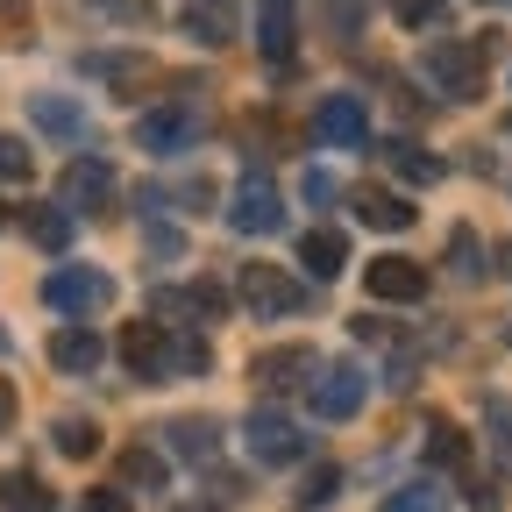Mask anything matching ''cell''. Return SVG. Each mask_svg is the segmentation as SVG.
<instances>
[{"label": "cell", "instance_id": "17", "mask_svg": "<svg viewBox=\"0 0 512 512\" xmlns=\"http://www.w3.org/2000/svg\"><path fill=\"white\" fill-rule=\"evenodd\" d=\"M306 370H320V356H313L306 342H292V349H264V356L249 363V377L264 384V392H285V384H299Z\"/></svg>", "mask_w": 512, "mask_h": 512}, {"label": "cell", "instance_id": "6", "mask_svg": "<svg viewBox=\"0 0 512 512\" xmlns=\"http://www.w3.org/2000/svg\"><path fill=\"white\" fill-rule=\"evenodd\" d=\"M306 399L320 420H356L370 399V377H363V363H328L320 377H306Z\"/></svg>", "mask_w": 512, "mask_h": 512}, {"label": "cell", "instance_id": "37", "mask_svg": "<svg viewBox=\"0 0 512 512\" xmlns=\"http://www.w3.org/2000/svg\"><path fill=\"white\" fill-rule=\"evenodd\" d=\"M8 420H15V384L0 377V427H8Z\"/></svg>", "mask_w": 512, "mask_h": 512}, {"label": "cell", "instance_id": "22", "mask_svg": "<svg viewBox=\"0 0 512 512\" xmlns=\"http://www.w3.org/2000/svg\"><path fill=\"white\" fill-rule=\"evenodd\" d=\"M384 164H392L406 185H441V157H427V150L406 143V136H399V143H384Z\"/></svg>", "mask_w": 512, "mask_h": 512}, {"label": "cell", "instance_id": "13", "mask_svg": "<svg viewBox=\"0 0 512 512\" xmlns=\"http://www.w3.org/2000/svg\"><path fill=\"white\" fill-rule=\"evenodd\" d=\"M100 356H107V349H100V335L86 328V320H72V328H57V335H50V363H57L64 377H93Z\"/></svg>", "mask_w": 512, "mask_h": 512}, {"label": "cell", "instance_id": "5", "mask_svg": "<svg viewBox=\"0 0 512 512\" xmlns=\"http://www.w3.org/2000/svg\"><path fill=\"white\" fill-rule=\"evenodd\" d=\"M235 299H242L256 320H285V313L306 306V292H299L278 264H242V271H235Z\"/></svg>", "mask_w": 512, "mask_h": 512}, {"label": "cell", "instance_id": "10", "mask_svg": "<svg viewBox=\"0 0 512 512\" xmlns=\"http://www.w3.org/2000/svg\"><path fill=\"white\" fill-rule=\"evenodd\" d=\"M313 136L328 143V150H370V114H363V100H356V93H328V100H320V114H313Z\"/></svg>", "mask_w": 512, "mask_h": 512}, {"label": "cell", "instance_id": "9", "mask_svg": "<svg viewBox=\"0 0 512 512\" xmlns=\"http://www.w3.org/2000/svg\"><path fill=\"white\" fill-rule=\"evenodd\" d=\"M114 185H121V178H114V164L86 150V157H72V164H64V178H57V207H79V214H100V207L114 200Z\"/></svg>", "mask_w": 512, "mask_h": 512}, {"label": "cell", "instance_id": "3", "mask_svg": "<svg viewBox=\"0 0 512 512\" xmlns=\"http://www.w3.org/2000/svg\"><path fill=\"white\" fill-rule=\"evenodd\" d=\"M200 128H207V107H200V100H185V107H157V114H143V121H136V150H150V157H178V150L200 143Z\"/></svg>", "mask_w": 512, "mask_h": 512}, {"label": "cell", "instance_id": "21", "mask_svg": "<svg viewBox=\"0 0 512 512\" xmlns=\"http://www.w3.org/2000/svg\"><path fill=\"white\" fill-rule=\"evenodd\" d=\"M50 441H57V456H72V463L100 456V427H93L86 413H57V420H50Z\"/></svg>", "mask_w": 512, "mask_h": 512}, {"label": "cell", "instance_id": "28", "mask_svg": "<svg viewBox=\"0 0 512 512\" xmlns=\"http://www.w3.org/2000/svg\"><path fill=\"white\" fill-rule=\"evenodd\" d=\"M29 235H36L43 249H64V242H72V214H64V207H36V214H29Z\"/></svg>", "mask_w": 512, "mask_h": 512}, {"label": "cell", "instance_id": "19", "mask_svg": "<svg viewBox=\"0 0 512 512\" xmlns=\"http://www.w3.org/2000/svg\"><path fill=\"white\" fill-rule=\"evenodd\" d=\"M164 448H171V456H185V463H214L221 427L200 420V413H192V420H171V427H164Z\"/></svg>", "mask_w": 512, "mask_h": 512}, {"label": "cell", "instance_id": "29", "mask_svg": "<svg viewBox=\"0 0 512 512\" xmlns=\"http://www.w3.org/2000/svg\"><path fill=\"white\" fill-rule=\"evenodd\" d=\"M36 171V157H29V143L22 136H0V178H8V185H22Z\"/></svg>", "mask_w": 512, "mask_h": 512}, {"label": "cell", "instance_id": "34", "mask_svg": "<svg viewBox=\"0 0 512 512\" xmlns=\"http://www.w3.org/2000/svg\"><path fill=\"white\" fill-rule=\"evenodd\" d=\"M299 185H306V200H313V207H328L335 192H342V185H335V171H306Z\"/></svg>", "mask_w": 512, "mask_h": 512}, {"label": "cell", "instance_id": "23", "mask_svg": "<svg viewBox=\"0 0 512 512\" xmlns=\"http://www.w3.org/2000/svg\"><path fill=\"white\" fill-rule=\"evenodd\" d=\"M0 512H50V491L36 470H8L0 477Z\"/></svg>", "mask_w": 512, "mask_h": 512}, {"label": "cell", "instance_id": "33", "mask_svg": "<svg viewBox=\"0 0 512 512\" xmlns=\"http://www.w3.org/2000/svg\"><path fill=\"white\" fill-rule=\"evenodd\" d=\"M335 491H342V470H335V463H320V470L306 477V491H299V498H306V505H328Z\"/></svg>", "mask_w": 512, "mask_h": 512}, {"label": "cell", "instance_id": "38", "mask_svg": "<svg viewBox=\"0 0 512 512\" xmlns=\"http://www.w3.org/2000/svg\"><path fill=\"white\" fill-rule=\"evenodd\" d=\"M86 512H121V498H114V491H93V505H86Z\"/></svg>", "mask_w": 512, "mask_h": 512}, {"label": "cell", "instance_id": "40", "mask_svg": "<svg viewBox=\"0 0 512 512\" xmlns=\"http://www.w3.org/2000/svg\"><path fill=\"white\" fill-rule=\"evenodd\" d=\"M484 8H512V0H484Z\"/></svg>", "mask_w": 512, "mask_h": 512}, {"label": "cell", "instance_id": "18", "mask_svg": "<svg viewBox=\"0 0 512 512\" xmlns=\"http://www.w3.org/2000/svg\"><path fill=\"white\" fill-rule=\"evenodd\" d=\"M178 22L200 43H235V0H178Z\"/></svg>", "mask_w": 512, "mask_h": 512}, {"label": "cell", "instance_id": "14", "mask_svg": "<svg viewBox=\"0 0 512 512\" xmlns=\"http://www.w3.org/2000/svg\"><path fill=\"white\" fill-rule=\"evenodd\" d=\"M29 121L43 128V136H57V143H86V107L72 100V93H29Z\"/></svg>", "mask_w": 512, "mask_h": 512}, {"label": "cell", "instance_id": "1", "mask_svg": "<svg viewBox=\"0 0 512 512\" xmlns=\"http://www.w3.org/2000/svg\"><path fill=\"white\" fill-rule=\"evenodd\" d=\"M420 79L448 100H484V43H427L420 57Z\"/></svg>", "mask_w": 512, "mask_h": 512}, {"label": "cell", "instance_id": "16", "mask_svg": "<svg viewBox=\"0 0 512 512\" xmlns=\"http://www.w3.org/2000/svg\"><path fill=\"white\" fill-rule=\"evenodd\" d=\"M235 306V292L221 285V278H192V285H178V292H157V313H207V320H221Z\"/></svg>", "mask_w": 512, "mask_h": 512}, {"label": "cell", "instance_id": "7", "mask_svg": "<svg viewBox=\"0 0 512 512\" xmlns=\"http://www.w3.org/2000/svg\"><path fill=\"white\" fill-rule=\"evenodd\" d=\"M121 370L128 377H143V384H164L171 377V335H164V320H121Z\"/></svg>", "mask_w": 512, "mask_h": 512}, {"label": "cell", "instance_id": "12", "mask_svg": "<svg viewBox=\"0 0 512 512\" xmlns=\"http://www.w3.org/2000/svg\"><path fill=\"white\" fill-rule=\"evenodd\" d=\"M370 299H392V306H413L427 299V264H413V256H377V264L363 271Z\"/></svg>", "mask_w": 512, "mask_h": 512}, {"label": "cell", "instance_id": "27", "mask_svg": "<svg viewBox=\"0 0 512 512\" xmlns=\"http://www.w3.org/2000/svg\"><path fill=\"white\" fill-rule=\"evenodd\" d=\"M484 427H491V456L512 477V399H484Z\"/></svg>", "mask_w": 512, "mask_h": 512}, {"label": "cell", "instance_id": "30", "mask_svg": "<svg viewBox=\"0 0 512 512\" xmlns=\"http://www.w3.org/2000/svg\"><path fill=\"white\" fill-rule=\"evenodd\" d=\"M370 22V0H328V29H342V43Z\"/></svg>", "mask_w": 512, "mask_h": 512}, {"label": "cell", "instance_id": "20", "mask_svg": "<svg viewBox=\"0 0 512 512\" xmlns=\"http://www.w3.org/2000/svg\"><path fill=\"white\" fill-rule=\"evenodd\" d=\"M299 264H306L313 278H335V271L349 264V235H342V228H313V235H299Z\"/></svg>", "mask_w": 512, "mask_h": 512}, {"label": "cell", "instance_id": "35", "mask_svg": "<svg viewBox=\"0 0 512 512\" xmlns=\"http://www.w3.org/2000/svg\"><path fill=\"white\" fill-rule=\"evenodd\" d=\"M150 256H157V264H171V256H185V235H171V228H150Z\"/></svg>", "mask_w": 512, "mask_h": 512}, {"label": "cell", "instance_id": "36", "mask_svg": "<svg viewBox=\"0 0 512 512\" xmlns=\"http://www.w3.org/2000/svg\"><path fill=\"white\" fill-rule=\"evenodd\" d=\"M0 29L22 36V29H29V0H0Z\"/></svg>", "mask_w": 512, "mask_h": 512}, {"label": "cell", "instance_id": "32", "mask_svg": "<svg viewBox=\"0 0 512 512\" xmlns=\"http://www.w3.org/2000/svg\"><path fill=\"white\" fill-rule=\"evenodd\" d=\"M392 15L406 29H441V0H392Z\"/></svg>", "mask_w": 512, "mask_h": 512}, {"label": "cell", "instance_id": "25", "mask_svg": "<svg viewBox=\"0 0 512 512\" xmlns=\"http://www.w3.org/2000/svg\"><path fill=\"white\" fill-rule=\"evenodd\" d=\"M448 271H456L463 285L484 278V242H477V228H456V235H448Z\"/></svg>", "mask_w": 512, "mask_h": 512}, {"label": "cell", "instance_id": "15", "mask_svg": "<svg viewBox=\"0 0 512 512\" xmlns=\"http://www.w3.org/2000/svg\"><path fill=\"white\" fill-rule=\"evenodd\" d=\"M349 207H356V221H363V228H377V235L413 228V207L399 200V192H384V185H356V192H349Z\"/></svg>", "mask_w": 512, "mask_h": 512}, {"label": "cell", "instance_id": "31", "mask_svg": "<svg viewBox=\"0 0 512 512\" xmlns=\"http://www.w3.org/2000/svg\"><path fill=\"white\" fill-rule=\"evenodd\" d=\"M434 505H441V491H434V484H406V491L384 498V512H434Z\"/></svg>", "mask_w": 512, "mask_h": 512}, {"label": "cell", "instance_id": "4", "mask_svg": "<svg viewBox=\"0 0 512 512\" xmlns=\"http://www.w3.org/2000/svg\"><path fill=\"white\" fill-rule=\"evenodd\" d=\"M221 214H228L235 235H278V228H285V200H278V185H271L264 171H242L235 200H228Z\"/></svg>", "mask_w": 512, "mask_h": 512}, {"label": "cell", "instance_id": "24", "mask_svg": "<svg viewBox=\"0 0 512 512\" xmlns=\"http://www.w3.org/2000/svg\"><path fill=\"white\" fill-rule=\"evenodd\" d=\"M427 463H441V470H463L470 463V441L456 434V420H427Z\"/></svg>", "mask_w": 512, "mask_h": 512}, {"label": "cell", "instance_id": "2", "mask_svg": "<svg viewBox=\"0 0 512 512\" xmlns=\"http://www.w3.org/2000/svg\"><path fill=\"white\" fill-rule=\"evenodd\" d=\"M43 306L64 313V320H93V313L114 306V278L93 271V264H57V271L43 278Z\"/></svg>", "mask_w": 512, "mask_h": 512}, {"label": "cell", "instance_id": "8", "mask_svg": "<svg viewBox=\"0 0 512 512\" xmlns=\"http://www.w3.org/2000/svg\"><path fill=\"white\" fill-rule=\"evenodd\" d=\"M242 441H249L256 463H278V470L306 456V434L292 427V413H271V406H256V413L242 420Z\"/></svg>", "mask_w": 512, "mask_h": 512}, {"label": "cell", "instance_id": "26", "mask_svg": "<svg viewBox=\"0 0 512 512\" xmlns=\"http://www.w3.org/2000/svg\"><path fill=\"white\" fill-rule=\"evenodd\" d=\"M121 484L164 491V456H157V448H121Z\"/></svg>", "mask_w": 512, "mask_h": 512}, {"label": "cell", "instance_id": "11", "mask_svg": "<svg viewBox=\"0 0 512 512\" xmlns=\"http://www.w3.org/2000/svg\"><path fill=\"white\" fill-rule=\"evenodd\" d=\"M256 50H264L271 72H285L292 50H299V15L292 0H256Z\"/></svg>", "mask_w": 512, "mask_h": 512}, {"label": "cell", "instance_id": "39", "mask_svg": "<svg viewBox=\"0 0 512 512\" xmlns=\"http://www.w3.org/2000/svg\"><path fill=\"white\" fill-rule=\"evenodd\" d=\"M498 264H505V278H512V242H505V249H498Z\"/></svg>", "mask_w": 512, "mask_h": 512}, {"label": "cell", "instance_id": "41", "mask_svg": "<svg viewBox=\"0 0 512 512\" xmlns=\"http://www.w3.org/2000/svg\"><path fill=\"white\" fill-rule=\"evenodd\" d=\"M0 221H8V214H0Z\"/></svg>", "mask_w": 512, "mask_h": 512}]
</instances>
